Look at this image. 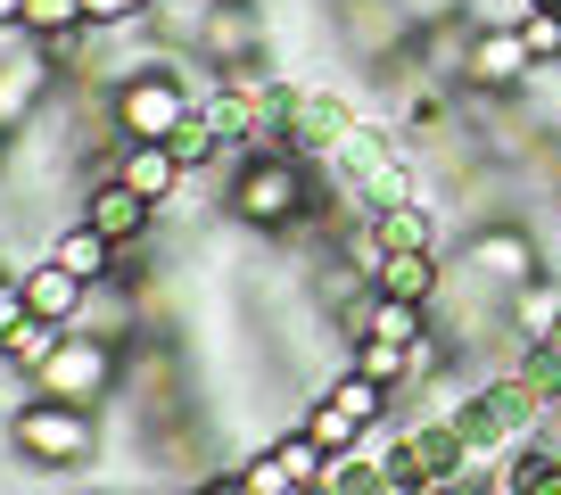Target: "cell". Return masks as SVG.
Segmentation results:
<instances>
[{"label":"cell","mask_w":561,"mask_h":495,"mask_svg":"<svg viewBox=\"0 0 561 495\" xmlns=\"http://www.w3.org/2000/svg\"><path fill=\"white\" fill-rule=\"evenodd\" d=\"M42 256H50V265H67V273H75V281H91V289H100V281H107V273H116V256H124V248H116V240H100V231H91V223H83V215H75V223H67V231H58V240H50V248H42Z\"/></svg>","instance_id":"cell-12"},{"label":"cell","mask_w":561,"mask_h":495,"mask_svg":"<svg viewBox=\"0 0 561 495\" xmlns=\"http://www.w3.org/2000/svg\"><path fill=\"white\" fill-rule=\"evenodd\" d=\"M462 273H471V281H495V289H520V281H537V273H553V265H545V240L528 223H488V231L462 240Z\"/></svg>","instance_id":"cell-5"},{"label":"cell","mask_w":561,"mask_h":495,"mask_svg":"<svg viewBox=\"0 0 561 495\" xmlns=\"http://www.w3.org/2000/svg\"><path fill=\"white\" fill-rule=\"evenodd\" d=\"M371 289H380V298H404V306H438V298H446V265H438V248H397V256H380Z\"/></svg>","instance_id":"cell-10"},{"label":"cell","mask_w":561,"mask_h":495,"mask_svg":"<svg viewBox=\"0 0 561 495\" xmlns=\"http://www.w3.org/2000/svg\"><path fill=\"white\" fill-rule=\"evenodd\" d=\"M9 454L25 471H50V479H75L100 462V405H67V396H18L9 405Z\"/></svg>","instance_id":"cell-1"},{"label":"cell","mask_w":561,"mask_h":495,"mask_svg":"<svg viewBox=\"0 0 561 495\" xmlns=\"http://www.w3.org/2000/svg\"><path fill=\"white\" fill-rule=\"evenodd\" d=\"M58 338H67V322H42V314H25L18 331H0V364H9V371H42Z\"/></svg>","instance_id":"cell-16"},{"label":"cell","mask_w":561,"mask_h":495,"mask_svg":"<svg viewBox=\"0 0 561 495\" xmlns=\"http://www.w3.org/2000/svg\"><path fill=\"white\" fill-rule=\"evenodd\" d=\"M191 83H182V67H140V74H124L116 91H107V116H116V141H165L182 116H191Z\"/></svg>","instance_id":"cell-3"},{"label":"cell","mask_w":561,"mask_h":495,"mask_svg":"<svg viewBox=\"0 0 561 495\" xmlns=\"http://www.w3.org/2000/svg\"><path fill=\"white\" fill-rule=\"evenodd\" d=\"M107 174H116V182H133V191L149 198V207L182 198V182H191V174H182V158H174L165 141H116V165H107Z\"/></svg>","instance_id":"cell-9"},{"label":"cell","mask_w":561,"mask_h":495,"mask_svg":"<svg viewBox=\"0 0 561 495\" xmlns=\"http://www.w3.org/2000/svg\"><path fill=\"white\" fill-rule=\"evenodd\" d=\"M116 371H124V347L100 331H67L50 347V364L34 371V389L42 396H67V405H107L116 396Z\"/></svg>","instance_id":"cell-4"},{"label":"cell","mask_w":561,"mask_h":495,"mask_svg":"<svg viewBox=\"0 0 561 495\" xmlns=\"http://www.w3.org/2000/svg\"><path fill=\"white\" fill-rule=\"evenodd\" d=\"M50 91H58V50H9L0 58V133H18Z\"/></svg>","instance_id":"cell-8"},{"label":"cell","mask_w":561,"mask_h":495,"mask_svg":"<svg viewBox=\"0 0 561 495\" xmlns=\"http://www.w3.org/2000/svg\"><path fill=\"white\" fill-rule=\"evenodd\" d=\"M25 25V0H0V34H18Z\"/></svg>","instance_id":"cell-24"},{"label":"cell","mask_w":561,"mask_h":495,"mask_svg":"<svg viewBox=\"0 0 561 495\" xmlns=\"http://www.w3.org/2000/svg\"><path fill=\"white\" fill-rule=\"evenodd\" d=\"M462 83L488 91V100H512V91L537 83V58H528L520 25H471V42H462Z\"/></svg>","instance_id":"cell-6"},{"label":"cell","mask_w":561,"mask_h":495,"mask_svg":"<svg viewBox=\"0 0 561 495\" xmlns=\"http://www.w3.org/2000/svg\"><path fill=\"white\" fill-rule=\"evenodd\" d=\"M322 396H339V405H347L364 429H380V422H388V396H397V389H380V380H364V371L347 364V371H339V380H331Z\"/></svg>","instance_id":"cell-20"},{"label":"cell","mask_w":561,"mask_h":495,"mask_svg":"<svg viewBox=\"0 0 561 495\" xmlns=\"http://www.w3.org/2000/svg\"><path fill=\"white\" fill-rule=\"evenodd\" d=\"M25 314H34V306H25V281H18V273H0V331H18Z\"/></svg>","instance_id":"cell-23"},{"label":"cell","mask_w":561,"mask_h":495,"mask_svg":"<svg viewBox=\"0 0 561 495\" xmlns=\"http://www.w3.org/2000/svg\"><path fill=\"white\" fill-rule=\"evenodd\" d=\"M83 223L100 231V240H116V248H140L149 231H158V207L133 191V182H91V198H83Z\"/></svg>","instance_id":"cell-7"},{"label":"cell","mask_w":561,"mask_h":495,"mask_svg":"<svg viewBox=\"0 0 561 495\" xmlns=\"http://www.w3.org/2000/svg\"><path fill=\"white\" fill-rule=\"evenodd\" d=\"M364 338H397V347H421V338H430V306H404V298H380V289H371V306H364Z\"/></svg>","instance_id":"cell-15"},{"label":"cell","mask_w":561,"mask_h":495,"mask_svg":"<svg viewBox=\"0 0 561 495\" xmlns=\"http://www.w3.org/2000/svg\"><path fill=\"white\" fill-rule=\"evenodd\" d=\"M561 331V273H537V281L512 289V338L520 347H537V338Z\"/></svg>","instance_id":"cell-13"},{"label":"cell","mask_w":561,"mask_h":495,"mask_svg":"<svg viewBox=\"0 0 561 495\" xmlns=\"http://www.w3.org/2000/svg\"><path fill=\"white\" fill-rule=\"evenodd\" d=\"M83 18H91V34H133V25L158 18V0H83Z\"/></svg>","instance_id":"cell-22"},{"label":"cell","mask_w":561,"mask_h":495,"mask_svg":"<svg viewBox=\"0 0 561 495\" xmlns=\"http://www.w3.org/2000/svg\"><path fill=\"white\" fill-rule=\"evenodd\" d=\"M191 495H207V487H191Z\"/></svg>","instance_id":"cell-26"},{"label":"cell","mask_w":561,"mask_h":495,"mask_svg":"<svg viewBox=\"0 0 561 495\" xmlns=\"http://www.w3.org/2000/svg\"><path fill=\"white\" fill-rule=\"evenodd\" d=\"M347 364L364 371V380H380V389H404V380H413V347H397V338H347Z\"/></svg>","instance_id":"cell-19"},{"label":"cell","mask_w":561,"mask_h":495,"mask_svg":"<svg viewBox=\"0 0 561 495\" xmlns=\"http://www.w3.org/2000/svg\"><path fill=\"white\" fill-rule=\"evenodd\" d=\"M0 273H9V256H0Z\"/></svg>","instance_id":"cell-25"},{"label":"cell","mask_w":561,"mask_h":495,"mask_svg":"<svg viewBox=\"0 0 561 495\" xmlns=\"http://www.w3.org/2000/svg\"><path fill=\"white\" fill-rule=\"evenodd\" d=\"M18 281H25V306H34L42 322H83V298H91V281H75L67 265H50V256H34V265H18Z\"/></svg>","instance_id":"cell-11"},{"label":"cell","mask_w":561,"mask_h":495,"mask_svg":"<svg viewBox=\"0 0 561 495\" xmlns=\"http://www.w3.org/2000/svg\"><path fill=\"white\" fill-rule=\"evenodd\" d=\"M520 42H528V58H537V67H561V9H520Z\"/></svg>","instance_id":"cell-21"},{"label":"cell","mask_w":561,"mask_h":495,"mask_svg":"<svg viewBox=\"0 0 561 495\" xmlns=\"http://www.w3.org/2000/svg\"><path fill=\"white\" fill-rule=\"evenodd\" d=\"M18 34H34L42 50H58V42L91 34V18H83V0H25V25H18Z\"/></svg>","instance_id":"cell-18"},{"label":"cell","mask_w":561,"mask_h":495,"mask_svg":"<svg viewBox=\"0 0 561 495\" xmlns=\"http://www.w3.org/2000/svg\"><path fill=\"white\" fill-rule=\"evenodd\" d=\"M314 207H322V191L306 174V158H289V149H248L240 174H231V215L248 231H306Z\"/></svg>","instance_id":"cell-2"},{"label":"cell","mask_w":561,"mask_h":495,"mask_svg":"<svg viewBox=\"0 0 561 495\" xmlns=\"http://www.w3.org/2000/svg\"><path fill=\"white\" fill-rule=\"evenodd\" d=\"M165 149H174V158H182V174H191V182H198V174H207V165H215V158H224V133H215V116H207V100H198V107H191V116H182V124H174V133H165Z\"/></svg>","instance_id":"cell-14"},{"label":"cell","mask_w":561,"mask_h":495,"mask_svg":"<svg viewBox=\"0 0 561 495\" xmlns=\"http://www.w3.org/2000/svg\"><path fill=\"white\" fill-rule=\"evenodd\" d=\"M298 429H314V446H322V454H355V446L371 438V429L355 422V413L339 405V396H314V405H306V422H298Z\"/></svg>","instance_id":"cell-17"}]
</instances>
